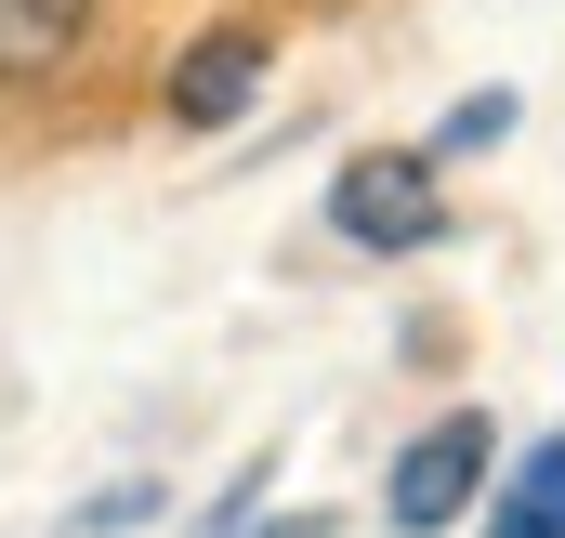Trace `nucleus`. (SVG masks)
Instances as JSON below:
<instances>
[{"label": "nucleus", "instance_id": "f257e3e1", "mask_svg": "<svg viewBox=\"0 0 565 538\" xmlns=\"http://www.w3.org/2000/svg\"><path fill=\"white\" fill-rule=\"evenodd\" d=\"M329 224H342L355 250H422L434 224H447V197H434V158H422V144H369V158H342V184H329Z\"/></svg>", "mask_w": 565, "mask_h": 538}, {"label": "nucleus", "instance_id": "f03ea898", "mask_svg": "<svg viewBox=\"0 0 565 538\" xmlns=\"http://www.w3.org/2000/svg\"><path fill=\"white\" fill-rule=\"evenodd\" d=\"M487 473H500V433H487L473 407H460V420H434L422 446L395 460V526H408V538H434V526H460V513L487 499Z\"/></svg>", "mask_w": 565, "mask_h": 538}, {"label": "nucleus", "instance_id": "7ed1b4c3", "mask_svg": "<svg viewBox=\"0 0 565 538\" xmlns=\"http://www.w3.org/2000/svg\"><path fill=\"white\" fill-rule=\"evenodd\" d=\"M250 93H264V26H211V40L171 66V119H184V132H224Z\"/></svg>", "mask_w": 565, "mask_h": 538}, {"label": "nucleus", "instance_id": "20e7f679", "mask_svg": "<svg viewBox=\"0 0 565 538\" xmlns=\"http://www.w3.org/2000/svg\"><path fill=\"white\" fill-rule=\"evenodd\" d=\"M79 13H93V0H0V79L66 66V53H79Z\"/></svg>", "mask_w": 565, "mask_h": 538}, {"label": "nucleus", "instance_id": "39448f33", "mask_svg": "<svg viewBox=\"0 0 565 538\" xmlns=\"http://www.w3.org/2000/svg\"><path fill=\"white\" fill-rule=\"evenodd\" d=\"M487 538H565V433L500 486V513H487Z\"/></svg>", "mask_w": 565, "mask_h": 538}, {"label": "nucleus", "instance_id": "423d86ee", "mask_svg": "<svg viewBox=\"0 0 565 538\" xmlns=\"http://www.w3.org/2000/svg\"><path fill=\"white\" fill-rule=\"evenodd\" d=\"M500 132H513V93H473V106H447V132H434L422 158H487Z\"/></svg>", "mask_w": 565, "mask_h": 538}, {"label": "nucleus", "instance_id": "0eeeda50", "mask_svg": "<svg viewBox=\"0 0 565 538\" xmlns=\"http://www.w3.org/2000/svg\"><path fill=\"white\" fill-rule=\"evenodd\" d=\"M250 538H329V513H289V526H250Z\"/></svg>", "mask_w": 565, "mask_h": 538}]
</instances>
